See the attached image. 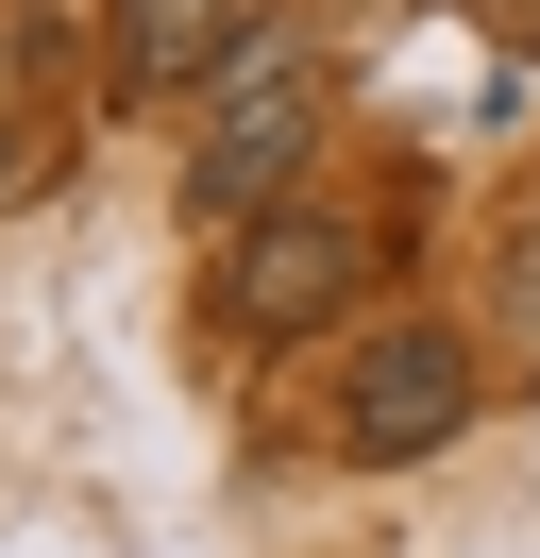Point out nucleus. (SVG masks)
<instances>
[{
	"mask_svg": "<svg viewBox=\"0 0 540 558\" xmlns=\"http://www.w3.org/2000/svg\"><path fill=\"white\" fill-rule=\"evenodd\" d=\"M304 136H321V51L287 35V17H254V35L202 69V220H270L304 170Z\"/></svg>",
	"mask_w": 540,
	"mask_h": 558,
	"instance_id": "f257e3e1",
	"label": "nucleus"
},
{
	"mask_svg": "<svg viewBox=\"0 0 540 558\" xmlns=\"http://www.w3.org/2000/svg\"><path fill=\"white\" fill-rule=\"evenodd\" d=\"M371 271H389V238H371V220H321V204H270L254 238H236V271H220V305L254 322V339H304V322H338V305H371Z\"/></svg>",
	"mask_w": 540,
	"mask_h": 558,
	"instance_id": "f03ea898",
	"label": "nucleus"
},
{
	"mask_svg": "<svg viewBox=\"0 0 540 558\" xmlns=\"http://www.w3.org/2000/svg\"><path fill=\"white\" fill-rule=\"evenodd\" d=\"M456 423H472V339L456 322H389L338 373V457H439Z\"/></svg>",
	"mask_w": 540,
	"mask_h": 558,
	"instance_id": "7ed1b4c3",
	"label": "nucleus"
},
{
	"mask_svg": "<svg viewBox=\"0 0 540 558\" xmlns=\"http://www.w3.org/2000/svg\"><path fill=\"white\" fill-rule=\"evenodd\" d=\"M254 35V0H101V85L119 102H202V69Z\"/></svg>",
	"mask_w": 540,
	"mask_h": 558,
	"instance_id": "20e7f679",
	"label": "nucleus"
},
{
	"mask_svg": "<svg viewBox=\"0 0 540 558\" xmlns=\"http://www.w3.org/2000/svg\"><path fill=\"white\" fill-rule=\"evenodd\" d=\"M524 322H540V238H524Z\"/></svg>",
	"mask_w": 540,
	"mask_h": 558,
	"instance_id": "39448f33",
	"label": "nucleus"
}]
</instances>
